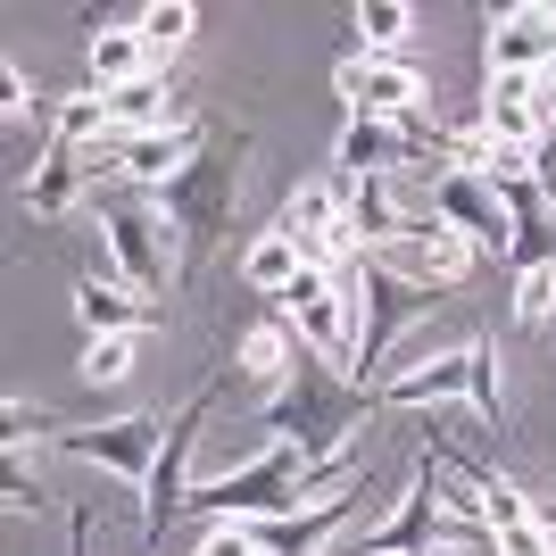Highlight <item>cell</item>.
I'll return each instance as SVG.
<instances>
[{"mask_svg":"<svg viewBox=\"0 0 556 556\" xmlns=\"http://www.w3.org/2000/svg\"><path fill=\"white\" fill-rule=\"evenodd\" d=\"M366 416H374V391H357V382H349L332 357L300 349V366H291V382L266 399L257 432H275V441H291L307 465L341 473V448H349V432H357Z\"/></svg>","mask_w":556,"mask_h":556,"instance_id":"6da1fadb","label":"cell"},{"mask_svg":"<svg viewBox=\"0 0 556 556\" xmlns=\"http://www.w3.org/2000/svg\"><path fill=\"white\" fill-rule=\"evenodd\" d=\"M316 498H341V473L307 465L291 441H266L250 465H232L216 482L184 490V515H216V523H275V515H300Z\"/></svg>","mask_w":556,"mask_h":556,"instance_id":"7a4b0ae2","label":"cell"},{"mask_svg":"<svg viewBox=\"0 0 556 556\" xmlns=\"http://www.w3.org/2000/svg\"><path fill=\"white\" fill-rule=\"evenodd\" d=\"M349 282V382L357 391H382L391 382V341L407 325H424L432 307H441V291H416L407 275H391L382 257H357V266H341Z\"/></svg>","mask_w":556,"mask_h":556,"instance_id":"3957f363","label":"cell"},{"mask_svg":"<svg viewBox=\"0 0 556 556\" xmlns=\"http://www.w3.org/2000/svg\"><path fill=\"white\" fill-rule=\"evenodd\" d=\"M92 225H100V250H109V266H116L125 291L159 300L166 282L184 275V241L166 225L159 191H92Z\"/></svg>","mask_w":556,"mask_h":556,"instance_id":"277c9868","label":"cell"},{"mask_svg":"<svg viewBox=\"0 0 556 556\" xmlns=\"http://www.w3.org/2000/svg\"><path fill=\"white\" fill-rule=\"evenodd\" d=\"M424 399H473V416L490 432H507V391H498V349L490 341H457L441 357H424V366L391 374L374 391V407H424Z\"/></svg>","mask_w":556,"mask_h":556,"instance_id":"5b68a950","label":"cell"},{"mask_svg":"<svg viewBox=\"0 0 556 556\" xmlns=\"http://www.w3.org/2000/svg\"><path fill=\"white\" fill-rule=\"evenodd\" d=\"M241 159H250V141H225V150H200V159L175 175V184L159 191V208H166V225L184 232V266L200 250H216L225 241V225H232V200H241Z\"/></svg>","mask_w":556,"mask_h":556,"instance_id":"8992f818","label":"cell"},{"mask_svg":"<svg viewBox=\"0 0 556 556\" xmlns=\"http://www.w3.org/2000/svg\"><path fill=\"white\" fill-rule=\"evenodd\" d=\"M424 208L441 216V225H457L465 241H473V257H515V216H507V200H498L490 175H457V166H441V175L424 184Z\"/></svg>","mask_w":556,"mask_h":556,"instance_id":"52a82bcc","label":"cell"},{"mask_svg":"<svg viewBox=\"0 0 556 556\" xmlns=\"http://www.w3.org/2000/svg\"><path fill=\"white\" fill-rule=\"evenodd\" d=\"M59 448L84 465H100V473H116V482L150 490V473H159L166 457V424L159 416H116V424H67L59 432Z\"/></svg>","mask_w":556,"mask_h":556,"instance_id":"ba28073f","label":"cell"},{"mask_svg":"<svg viewBox=\"0 0 556 556\" xmlns=\"http://www.w3.org/2000/svg\"><path fill=\"white\" fill-rule=\"evenodd\" d=\"M448 540V507H441V457L416 465V482L399 490L391 523H374L366 540H357V556H441Z\"/></svg>","mask_w":556,"mask_h":556,"instance_id":"9c48e42d","label":"cell"},{"mask_svg":"<svg viewBox=\"0 0 556 556\" xmlns=\"http://www.w3.org/2000/svg\"><path fill=\"white\" fill-rule=\"evenodd\" d=\"M275 307H282V325L300 332V349H316V357H332L349 374V282L332 266H300V282Z\"/></svg>","mask_w":556,"mask_h":556,"instance_id":"30bf717a","label":"cell"},{"mask_svg":"<svg viewBox=\"0 0 556 556\" xmlns=\"http://www.w3.org/2000/svg\"><path fill=\"white\" fill-rule=\"evenodd\" d=\"M208 407H216V382H208V391H191V399H184V416L166 424V457H159V473H150V490H141V540H150V548H159L166 523L184 515V490H191V482H184V465H191V441H200Z\"/></svg>","mask_w":556,"mask_h":556,"instance_id":"8fae6325","label":"cell"},{"mask_svg":"<svg viewBox=\"0 0 556 556\" xmlns=\"http://www.w3.org/2000/svg\"><path fill=\"white\" fill-rule=\"evenodd\" d=\"M332 84H341L349 116H374V125H416V100H424V75L407 67V59H341L332 67Z\"/></svg>","mask_w":556,"mask_h":556,"instance_id":"7c38bea8","label":"cell"},{"mask_svg":"<svg viewBox=\"0 0 556 556\" xmlns=\"http://www.w3.org/2000/svg\"><path fill=\"white\" fill-rule=\"evenodd\" d=\"M382 266H391V275H407L416 291H457V282H465V266H473V241H465L457 225H441V216L424 208L416 225H407V232L391 241V250H382Z\"/></svg>","mask_w":556,"mask_h":556,"instance_id":"4fadbf2b","label":"cell"},{"mask_svg":"<svg viewBox=\"0 0 556 556\" xmlns=\"http://www.w3.org/2000/svg\"><path fill=\"white\" fill-rule=\"evenodd\" d=\"M100 150H109V166L134 191H166L191 159H200V125H166V134H109Z\"/></svg>","mask_w":556,"mask_h":556,"instance_id":"5bb4252c","label":"cell"},{"mask_svg":"<svg viewBox=\"0 0 556 556\" xmlns=\"http://www.w3.org/2000/svg\"><path fill=\"white\" fill-rule=\"evenodd\" d=\"M556 67V9L490 17V75H548Z\"/></svg>","mask_w":556,"mask_h":556,"instance_id":"9a60e30c","label":"cell"},{"mask_svg":"<svg viewBox=\"0 0 556 556\" xmlns=\"http://www.w3.org/2000/svg\"><path fill=\"white\" fill-rule=\"evenodd\" d=\"M100 159H109V150H75V141L50 134L42 141V166H34V184H25V208L42 216V225H50V216H67L75 200H84V184L100 175Z\"/></svg>","mask_w":556,"mask_h":556,"instance_id":"2e32d148","label":"cell"},{"mask_svg":"<svg viewBox=\"0 0 556 556\" xmlns=\"http://www.w3.org/2000/svg\"><path fill=\"white\" fill-rule=\"evenodd\" d=\"M341 523H349V490L341 498H316L300 515H275V523H241V532L257 540V556H325Z\"/></svg>","mask_w":556,"mask_h":556,"instance_id":"e0dca14e","label":"cell"},{"mask_svg":"<svg viewBox=\"0 0 556 556\" xmlns=\"http://www.w3.org/2000/svg\"><path fill=\"white\" fill-rule=\"evenodd\" d=\"M141 75H159V59H150V42H141V25H100V34H92V92L116 100L125 84H141Z\"/></svg>","mask_w":556,"mask_h":556,"instance_id":"ac0fdd59","label":"cell"},{"mask_svg":"<svg viewBox=\"0 0 556 556\" xmlns=\"http://www.w3.org/2000/svg\"><path fill=\"white\" fill-rule=\"evenodd\" d=\"M150 316H159V307L141 300V291H125V282H100V275L75 282V325L92 332V341L100 332H141Z\"/></svg>","mask_w":556,"mask_h":556,"instance_id":"d6986e66","label":"cell"},{"mask_svg":"<svg viewBox=\"0 0 556 556\" xmlns=\"http://www.w3.org/2000/svg\"><path fill=\"white\" fill-rule=\"evenodd\" d=\"M291 366H300V332L282 325H250L241 332V357H232V374H241V382H257V391H282V382H291Z\"/></svg>","mask_w":556,"mask_h":556,"instance_id":"ffe728a7","label":"cell"},{"mask_svg":"<svg viewBox=\"0 0 556 556\" xmlns=\"http://www.w3.org/2000/svg\"><path fill=\"white\" fill-rule=\"evenodd\" d=\"M300 241H291V232H257L250 250H241V282H250V291H266V300H282V291H291V282H300Z\"/></svg>","mask_w":556,"mask_h":556,"instance_id":"44dd1931","label":"cell"},{"mask_svg":"<svg viewBox=\"0 0 556 556\" xmlns=\"http://www.w3.org/2000/svg\"><path fill=\"white\" fill-rule=\"evenodd\" d=\"M141 42H150V59H175V50L191 42V25H200V9L191 0H159V9H141Z\"/></svg>","mask_w":556,"mask_h":556,"instance_id":"7402d4cb","label":"cell"},{"mask_svg":"<svg viewBox=\"0 0 556 556\" xmlns=\"http://www.w3.org/2000/svg\"><path fill=\"white\" fill-rule=\"evenodd\" d=\"M134 341H141V332H100V341L84 349V366H75V374H84L92 391H116V382L134 374Z\"/></svg>","mask_w":556,"mask_h":556,"instance_id":"603a6c76","label":"cell"},{"mask_svg":"<svg viewBox=\"0 0 556 556\" xmlns=\"http://www.w3.org/2000/svg\"><path fill=\"white\" fill-rule=\"evenodd\" d=\"M407 25H416V9H407V0H374V9H357V34H366L374 59H391V50L407 42Z\"/></svg>","mask_w":556,"mask_h":556,"instance_id":"cb8c5ba5","label":"cell"},{"mask_svg":"<svg viewBox=\"0 0 556 556\" xmlns=\"http://www.w3.org/2000/svg\"><path fill=\"white\" fill-rule=\"evenodd\" d=\"M556 316V266H515V325H548Z\"/></svg>","mask_w":556,"mask_h":556,"instance_id":"d4e9b609","label":"cell"},{"mask_svg":"<svg viewBox=\"0 0 556 556\" xmlns=\"http://www.w3.org/2000/svg\"><path fill=\"white\" fill-rule=\"evenodd\" d=\"M498 556H556V532L548 523H515V532H490Z\"/></svg>","mask_w":556,"mask_h":556,"instance_id":"484cf974","label":"cell"},{"mask_svg":"<svg viewBox=\"0 0 556 556\" xmlns=\"http://www.w3.org/2000/svg\"><path fill=\"white\" fill-rule=\"evenodd\" d=\"M34 432H50V441H59L67 424H59V416H42V407H25V399H9V448H25Z\"/></svg>","mask_w":556,"mask_h":556,"instance_id":"4316f807","label":"cell"},{"mask_svg":"<svg viewBox=\"0 0 556 556\" xmlns=\"http://www.w3.org/2000/svg\"><path fill=\"white\" fill-rule=\"evenodd\" d=\"M42 507H50V490H42V482H25V465L9 457V515H42Z\"/></svg>","mask_w":556,"mask_h":556,"instance_id":"83f0119b","label":"cell"},{"mask_svg":"<svg viewBox=\"0 0 556 556\" xmlns=\"http://www.w3.org/2000/svg\"><path fill=\"white\" fill-rule=\"evenodd\" d=\"M200 556H257V540L241 532V523H216V532L200 540Z\"/></svg>","mask_w":556,"mask_h":556,"instance_id":"f1b7e54d","label":"cell"},{"mask_svg":"<svg viewBox=\"0 0 556 556\" xmlns=\"http://www.w3.org/2000/svg\"><path fill=\"white\" fill-rule=\"evenodd\" d=\"M0 84H9V125H25V116H34V92H25V67H0Z\"/></svg>","mask_w":556,"mask_h":556,"instance_id":"f546056e","label":"cell"},{"mask_svg":"<svg viewBox=\"0 0 556 556\" xmlns=\"http://www.w3.org/2000/svg\"><path fill=\"white\" fill-rule=\"evenodd\" d=\"M532 184H540V200H548V208H556V134L540 141V159H532Z\"/></svg>","mask_w":556,"mask_h":556,"instance_id":"4dcf8cb0","label":"cell"},{"mask_svg":"<svg viewBox=\"0 0 556 556\" xmlns=\"http://www.w3.org/2000/svg\"><path fill=\"white\" fill-rule=\"evenodd\" d=\"M540 125H548V134H556V67L540 75Z\"/></svg>","mask_w":556,"mask_h":556,"instance_id":"1f68e13d","label":"cell"},{"mask_svg":"<svg viewBox=\"0 0 556 556\" xmlns=\"http://www.w3.org/2000/svg\"><path fill=\"white\" fill-rule=\"evenodd\" d=\"M75 556H84V515H75Z\"/></svg>","mask_w":556,"mask_h":556,"instance_id":"d6a6232c","label":"cell"}]
</instances>
